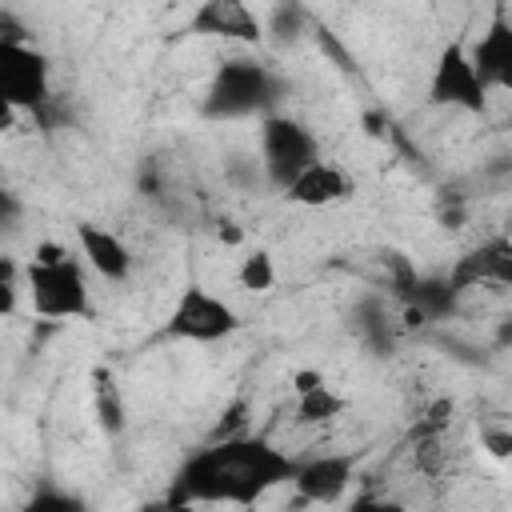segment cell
Listing matches in <instances>:
<instances>
[{
  "label": "cell",
  "mask_w": 512,
  "mask_h": 512,
  "mask_svg": "<svg viewBox=\"0 0 512 512\" xmlns=\"http://www.w3.org/2000/svg\"><path fill=\"white\" fill-rule=\"evenodd\" d=\"M296 468L300 460L284 456L260 436H224L200 448L192 460H184L164 504H256L268 488L292 480Z\"/></svg>",
  "instance_id": "obj_1"
},
{
  "label": "cell",
  "mask_w": 512,
  "mask_h": 512,
  "mask_svg": "<svg viewBox=\"0 0 512 512\" xmlns=\"http://www.w3.org/2000/svg\"><path fill=\"white\" fill-rule=\"evenodd\" d=\"M284 84L256 60H224L212 76V88L204 96L208 120H240V116H268V108L280 100Z\"/></svg>",
  "instance_id": "obj_2"
},
{
  "label": "cell",
  "mask_w": 512,
  "mask_h": 512,
  "mask_svg": "<svg viewBox=\"0 0 512 512\" xmlns=\"http://www.w3.org/2000/svg\"><path fill=\"white\" fill-rule=\"evenodd\" d=\"M24 292L36 316L44 320H72V316H88L92 300H88V284L80 264L68 256L60 264H40L28 260L24 264Z\"/></svg>",
  "instance_id": "obj_3"
},
{
  "label": "cell",
  "mask_w": 512,
  "mask_h": 512,
  "mask_svg": "<svg viewBox=\"0 0 512 512\" xmlns=\"http://www.w3.org/2000/svg\"><path fill=\"white\" fill-rule=\"evenodd\" d=\"M0 100L44 120L52 104V64L32 44H0Z\"/></svg>",
  "instance_id": "obj_4"
},
{
  "label": "cell",
  "mask_w": 512,
  "mask_h": 512,
  "mask_svg": "<svg viewBox=\"0 0 512 512\" xmlns=\"http://www.w3.org/2000/svg\"><path fill=\"white\" fill-rule=\"evenodd\" d=\"M312 160H320V148L300 120L284 112H268L260 120V164L276 188H288Z\"/></svg>",
  "instance_id": "obj_5"
},
{
  "label": "cell",
  "mask_w": 512,
  "mask_h": 512,
  "mask_svg": "<svg viewBox=\"0 0 512 512\" xmlns=\"http://www.w3.org/2000/svg\"><path fill=\"white\" fill-rule=\"evenodd\" d=\"M236 328H240V312H236L228 300L212 296L208 288L192 284V288H184V292H180L176 308L168 312V320H164V340L216 344V340L232 336Z\"/></svg>",
  "instance_id": "obj_6"
},
{
  "label": "cell",
  "mask_w": 512,
  "mask_h": 512,
  "mask_svg": "<svg viewBox=\"0 0 512 512\" xmlns=\"http://www.w3.org/2000/svg\"><path fill=\"white\" fill-rule=\"evenodd\" d=\"M428 104L484 116V108H488V84L480 80V72L472 64V52L464 48V40H452V44L440 48V56L432 64V80H428Z\"/></svg>",
  "instance_id": "obj_7"
},
{
  "label": "cell",
  "mask_w": 512,
  "mask_h": 512,
  "mask_svg": "<svg viewBox=\"0 0 512 512\" xmlns=\"http://www.w3.org/2000/svg\"><path fill=\"white\" fill-rule=\"evenodd\" d=\"M468 52H472V64H476L480 80L488 84V92L492 88L512 92V16H508L504 0H496L492 20L484 24L480 40Z\"/></svg>",
  "instance_id": "obj_8"
},
{
  "label": "cell",
  "mask_w": 512,
  "mask_h": 512,
  "mask_svg": "<svg viewBox=\"0 0 512 512\" xmlns=\"http://www.w3.org/2000/svg\"><path fill=\"white\" fill-rule=\"evenodd\" d=\"M480 284H504L512 288V240L508 236H492L484 244H476L472 252H464L452 272H448V288L452 292H468Z\"/></svg>",
  "instance_id": "obj_9"
},
{
  "label": "cell",
  "mask_w": 512,
  "mask_h": 512,
  "mask_svg": "<svg viewBox=\"0 0 512 512\" xmlns=\"http://www.w3.org/2000/svg\"><path fill=\"white\" fill-rule=\"evenodd\" d=\"M188 32L212 40H236V44H260L264 36L248 0H200V8L188 20Z\"/></svg>",
  "instance_id": "obj_10"
},
{
  "label": "cell",
  "mask_w": 512,
  "mask_h": 512,
  "mask_svg": "<svg viewBox=\"0 0 512 512\" xmlns=\"http://www.w3.org/2000/svg\"><path fill=\"white\" fill-rule=\"evenodd\" d=\"M300 500L308 504H332L344 496V488L352 484V456L336 452V456H316V460H304L292 476Z\"/></svg>",
  "instance_id": "obj_11"
},
{
  "label": "cell",
  "mask_w": 512,
  "mask_h": 512,
  "mask_svg": "<svg viewBox=\"0 0 512 512\" xmlns=\"http://www.w3.org/2000/svg\"><path fill=\"white\" fill-rule=\"evenodd\" d=\"M76 244H80L84 264H88L96 276H104V280H112V284L128 280V272H132V256H128V248H124V240H120L116 232L80 220V224H76Z\"/></svg>",
  "instance_id": "obj_12"
},
{
  "label": "cell",
  "mask_w": 512,
  "mask_h": 512,
  "mask_svg": "<svg viewBox=\"0 0 512 512\" xmlns=\"http://www.w3.org/2000/svg\"><path fill=\"white\" fill-rule=\"evenodd\" d=\"M348 192H352L348 176H344L336 164H328V160H312V164L284 188V196H288L292 204H300V208H328V204L344 200Z\"/></svg>",
  "instance_id": "obj_13"
},
{
  "label": "cell",
  "mask_w": 512,
  "mask_h": 512,
  "mask_svg": "<svg viewBox=\"0 0 512 512\" xmlns=\"http://www.w3.org/2000/svg\"><path fill=\"white\" fill-rule=\"evenodd\" d=\"M92 408H96V424H100V432L104 436H120L124 432V396H120V384H116V376L100 364V368H92Z\"/></svg>",
  "instance_id": "obj_14"
},
{
  "label": "cell",
  "mask_w": 512,
  "mask_h": 512,
  "mask_svg": "<svg viewBox=\"0 0 512 512\" xmlns=\"http://www.w3.org/2000/svg\"><path fill=\"white\" fill-rule=\"evenodd\" d=\"M340 412H344V396L332 392L328 384H320V388L296 396V424H328V420H336Z\"/></svg>",
  "instance_id": "obj_15"
},
{
  "label": "cell",
  "mask_w": 512,
  "mask_h": 512,
  "mask_svg": "<svg viewBox=\"0 0 512 512\" xmlns=\"http://www.w3.org/2000/svg\"><path fill=\"white\" fill-rule=\"evenodd\" d=\"M236 280H240V288H244V292H268V288L276 284L272 252H264V248L248 252V256L240 260V268H236Z\"/></svg>",
  "instance_id": "obj_16"
},
{
  "label": "cell",
  "mask_w": 512,
  "mask_h": 512,
  "mask_svg": "<svg viewBox=\"0 0 512 512\" xmlns=\"http://www.w3.org/2000/svg\"><path fill=\"white\" fill-rule=\"evenodd\" d=\"M452 412H456V404H452L448 396L432 400V404L416 416V424H412V440H416V436H444L448 424H452Z\"/></svg>",
  "instance_id": "obj_17"
},
{
  "label": "cell",
  "mask_w": 512,
  "mask_h": 512,
  "mask_svg": "<svg viewBox=\"0 0 512 512\" xmlns=\"http://www.w3.org/2000/svg\"><path fill=\"white\" fill-rule=\"evenodd\" d=\"M16 300H20V268L12 256L0 260V308L4 316H16Z\"/></svg>",
  "instance_id": "obj_18"
},
{
  "label": "cell",
  "mask_w": 512,
  "mask_h": 512,
  "mask_svg": "<svg viewBox=\"0 0 512 512\" xmlns=\"http://www.w3.org/2000/svg\"><path fill=\"white\" fill-rule=\"evenodd\" d=\"M244 424H248V400H236V404H228V408H224V416H220V424H216L212 440L240 436V432H244Z\"/></svg>",
  "instance_id": "obj_19"
},
{
  "label": "cell",
  "mask_w": 512,
  "mask_h": 512,
  "mask_svg": "<svg viewBox=\"0 0 512 512\" xmlns=\"http://www.w3.org/2000/svg\"><path fill=\"white\" fill-rule=\"evenodd\" d=\"M480 444H484L488 456L512 460V428H484V432H480Z\"/></svg>",
  "instance_id": "obj_20"
},
{
  "label": "cell",
  "mask_w": 512,
  "mask_h": 512,
  "mask_svg": "<svg viewBox=\"0 0 512 512\" xmlns=\"http://www.w3.org/2000/svg\"><path fill=\"white\" fill-rule=\"evenodd\" d=\"M0 44H32V36H28V28L16 20V12H0Z\"/></svg>",
  "instance_id": "obj_21"
},
{
  "label": "cell",
  "mask_w": 512,
  "mask_h": 512,
  "mask_svg": "<svg viewBox=\"0 0 512 512\" xmlns=\"http://www.w3.org/2000/svg\"><path fill=\"white\" fill-rule=\"evenodd\" d=\"M48 508H80V500H72L64 492H36L28 500V512H48Z\"/></svg>",
  "instance_id": "obj_22"
},
{
  "label": "cell",
  "mask_w": 512,
  "mask_h": 512,
  "mask_svg": "<svg viewBox=\"0 0 512 512\" xmlns=\"http://www.w3.org/2000/svg\"><path fill=\"white\" fill-rule=\"evenodd\" d=\"M320 384H328L320 368H300V372H292V392H296V396H304V392H312V388H320Z\"/></svg>",
  "instance_id": "obj_23"
},
{
  "label": "cell",
  "mask_w": 512,
  "mask_h": 512,
  "mask_svg": "<svg viewBox=\"0 0 512 512\" xmlns=\"http://www.w3.org/2000/svg\"><path fill=\"white\" fill-rule=\"evenodd\" d=\"M32 260H40V264H60V260H68V252H64V244H56V240H40V244L32 248Z\"/></svg>",
  "instance_id": "obj_24"
},
{
  "label": "cell",
  "mask_w": 512,
  "mask_h": 512,
  "mask_svg": "<svg viewBox=\"0 0 512 512\" xmlns=\"http://www.w3.org/2000/svg\"><path fill=\"white\" fill-rule=\"evenodd\" d=\"M436 216L444 220V228H460V224H464V204H460V200L440 204V208H436Z\"/></svg>",
  "instance_id": "obj_25"
},
{
  "label": "cell",
  "mask_w": 512,
  "mask_h": 512,
  "mask_svg": "<svg viewBox=\"0 0 512 512\" xmlns=\"http://www.w3.org/2000/svg\"><path fill=\"white\" fill-rule=\"evenodd\" d=\"M496 344H500V348L512 344V320H500V324H496Z\"/></svg>",
  "instance_id": "obj_26"
},
{
  "label": "cell",
  "mask_w": 512,
  "mask_h": 512,
  "mask_svg": "<svg viewBox=\"0 0 512 512\" xmlns=\"http://www.w3.org/2000/svg\"><path fill=\"white\" fill-rule=\"evenodd\" d=\"M220 240H224V244H240V228L224 224V228H220Z\"/></svg>",
  "instance_id": "obj_27"
}]
</instances>
